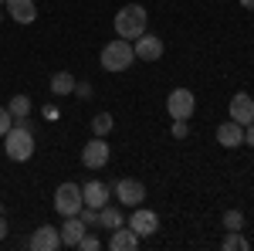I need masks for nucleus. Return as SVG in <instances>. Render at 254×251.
I'll list each match as a JSON object with an SVG mask.
<instances>
[{"mask_svg":"<svg viewBox=\"0 0 254 251\" xmlns=\"http://www.w3.org/2000/svg\"><path fill=\"white\" fill-rule=\"evenodd\" d=\"M3 153L10 156L14 163H27L34 156V133H31V122L20 119L10 126V133L3 136Z\"/></svg>","mask_w":254,"mask_h":251,"instance_id":"obj_1","label":"nucleus"},{"mask_svg":"<svg viewBox=\"0 0 254 251\" xmlns=\"http://www.w3.org/2000/svg\"><path fill=\"white\" fill-rule=\"evenodd\" d=\"M112 27H116L119 38L136 41L139 34H146V27H149V14H146V7H142V3H126V7L116 14Z\"/></svg>","mask_w":254,"mask_h":251,"instance_id":"obj_2","label":"nucleus"},{"mask_svg":"<svg viewBox=\"0 0 254 251\" xmlns=\"http://www.w3.org/2000/svg\"><path fill=\"white\" fill-rule=\"evenodd\" d=\"M98 61H102V68L105 72H112V75H119V72H126L132 61H136V51H132V41L126 38H116L109 41L105 48H102V55H98Z\"/></svg>","mask_w":254,"mask_h":251,"instance_id":"obj_3","label":"nucleus"},{"mask_svg":"<svg viewBox=\"0 0 254 251\" xmlns=\"http://www.w3.org/2000/svg\"><path fill=\"white\" fill-rule=\"evenodd\" d=\"M109 156H112V150H109L105 136H95L81 146V167L85 170H102V167H109Z\"/></svg>","mask_w":254,"mask_h":251,"instance_id":"obj_4","label":"nucleus"},{"mask_svg":"<svg viewBox=\"0 0 254 251\" xmlns=\"http://www.w3.org/2000/svg\"><path fill=\"white\" fill-rule=\"evenodd\" d=\"M85 207V200H81V187L78 183H61L58 190H55V211L61 217H71V214H78Z\"/></svg>","mask_w":254,"mask_h":251,"instance_id":"obj_5","label":"nucleus"},{"mask_svg":"<svg viewBox=\"0 0 254 251\" xmlns=\"http://www.w3.org/2000/svg\"><path fill=\"white\" fill-rule=\"evenodd\" d=\"M166 112H170V119H193L196 95L190 88H173V92L166 95Z\"/></svg>","mask_w":254,"mask_h":251,"instance_id":"obj_6","label":"nucleus"},{"mask_svg":"<svg viewBox=\"0 0 254 251\" xmlns=\"http://www.w3.org/2000/svg\"><path fill=\"white\" fill-rule=\"evenodd\" d=\"M112 190H116V200L122 207H139L146 200V183L142 180H132V176H122Z\"/></svg>","mask_w":254,"mask_h":251,"instance_id":"obj_7","label":"nucleus"},{"mask_svg":"<svg viewBox=\"0 0 254 251\" xmlns=\"http://www.w3.org/2000/svg\"><path fill=\"white\" fill-rule=\"evenodd\" d=\"M27 248L31 251H58V248H64V245H61V231L55 228V224H41V228H34V234L27 238Z\"/></svg>","mask_w":254,"mask_h":251,"instance_id":"obj_8","label":"nucleus"},{"mask_svg":"<svg viewBox=\"0 0 254 251\" xmlns=\"http://www.w3.org/2000/svg\"><path fill=\"white\" fill-rule=\"evenodd\" d=\"M129 228L139 234V238H149V234H156L159 231V214L156 211H149V207H132V217H129Z\"/></svg>","mask_w":254,"mask_h":251,"instance_id":"obj_9","label":"nucleus"},{"mask_svg":"<svg viewBox=\"0 0 254 251\" xmlns=\"http://www.w3.org/2000/svg\"><path fill=\"white\" fill-rule=\"evenodd\" d=\"M132 51H136L139 61H159L163 58V38H156V34H139L136 41H132Z\"/></svg>","mask_w":254,"mask_h":251,"instance_id":"obj_10","label":"nucleus"},{"mask_svg":"<svg viewBox=\"0 0 254 251\" xmlns=\"http://www.w3.org/2000/svg\"><path fill=\"white\" fill-rule=\"evenodd\" d=\"M227 112H231L234 122L248 126V122H254V98L248 95V92H234V95H231V105H227Z\"/></svg>","mask_w":254,"mask_h":251,"instance_id":"obj_11","label":"nucleus"},{"mask_svg":"<svg viewBox=\"0 0 254 251\" xmlns=\"http://www.w3.org/2000/svg\"><path fill=\"white\" fill-rule=\"evenodd\" d=\"M217 143H220L224 150H237V146H244V126L234 122V119L220 122V126H217Z\"/></svg>","mask_w":254,"mask_h":251,"instance_id":"obj_12","label":"nucleus"},{"mask_svg":"<svg viewBox=\"0 0 254 251\" xmlns=\"http://www.w3.org/2000/svg\"><path fill=\"white\" fill-rule=\"evenodd\" d=\"M139 241H142V238H139L132 228H126V224L116 228V231H109V251H136Z\"/></svg>","mask_w":254,"mask_h":251,"instance_id":"obj_13","label":"nucleus"},{"mask_svg":"<svg viewBox=\"0 0 254 251\" xmlns=\"http://www.w3.org/2000/svg\"><path fill=\"white\" fill-rule=\"evenodd\" d=\"M58 231H61V245H64V248H75L81 241V234L88 231V224L81 221L78 214H71V217H64V224H61Z\"/></svg>","mask_w":254,"mask_h":251,"instance_id":"obj_14","label":"nucleus"},{"mask_svg":"<svg viewBox=\"0 0 254 251\" xmlns=\"http://www.w3.org/2000/svg\"><path fill=\"white\" fill-rule=\"evenodd\" d=\"M3 7H7V14L17 24H34L38 20V3L34 0H7Z\"/></svg>","mask_w":254,"mask_h":251,"instance_id":"obj_15","label":"nucleus"},{"mask_svg":"<svg viewBox=\"0 0 254 251\" xmlns=\"http://www.w3.org/2000/svg\"><path fill=\"white\" fill-rule=\"evenodd\" d=\"M81 200L88 204V207H105L109 204V183H102V180H88L85 187H81Z\"/></svg>","mask_w":254,"mask_h":251,"instance_id":"obj_16","label":"nucleus"},{"mask_svg":"<svg viewBox=\"0 0 254 251\" xmlns=\"http://www.w3.org/2000/svg\"><path fill=\"white\" fill-rule=\"evenodd\" d=\"M98 224H102L105 231H116V228H122V224H126V217H122V207H116V204H105V207H98Z\"/></svg>","mask_w":254,"mask_h":251,"instance_id":"obj_17","label":"nucleus"},{"mask_svg":"<svg viewBox=\"0 0 254 251\" xmlns=\"http://www.w3.org/2000/svg\"><path fill=\"white\" fill-rule=\"evenodd\" d=\"M51 92L55 95H75V75L71 72H55L51 75Z\"/></svg>","mask_w":254,"mask_h":251,"instance_id":"obj_18","label":"nucleus"},{"mask_svg":"<svg viewBox=\"0 0 254 251\" xmlns=\"http://www.w3.org/2000/svg\"><path fill=\"white\" fill-rule=\"evenodd\" d=\"M7 109H10L14 122H20V119H31V98L24 95V92H17V95L7 102Z\"/></svg>","mask_w":254,"mask_h":251,"instance_id":"obj_19","label":"nucleus"},{"mask_svg":"<svg viewBox=\"0 0 254 251\" xmlns=\"http://www.w3.org/2000/svg\"><path fill=\"white\" fill-rule=\"evenodd\" d=\"M220 248L224 251H248L251 245H248V238H244L241 231H227V238L220 241Z\"/></svg>","mask_w":254,"mask_h":251,"instance_id":"obj_20","label":"nucleus"},{"mask_svg":"<svg viewBox=\"0 0 254 251\" xmlns=\"http://www.w3.org/2000/svg\"><path fill=\"white\" fill-rule=\"evenodd\" d=\"M112 129H116V119L109 116V112H98V116L92 119V133L95 136H109Z\"/></svg>","mask_w":254,"mask_h":251,"instance_id":"obj_21","label":"nucleus"},{"mask_svg":"<svg viewBox=\"0 0 254 251\" xmlns=\"http://www.w3.org/2000/svg\"><path fill=\"white\" fill-rule=\"evenodd\" d=\"M220 224H224V231H244V211H224Z\"/></svg>","mask_w":254,"mask_h":251,"instance_id":"obj_22","label":"nucleus"},{"mask_svg":"<svg viewBox=\"0 0 254 251\" xmlns=\"http://www.w3.org/2000/svg\"><path fill=\"white\" fill-rule=\"evenodd\" d=\"M75 248H78V251H98V248H102V241H98L95 234H88V231H85V234H81V241L75 245Z\"/></svg>","mask_w":254,"mask_h":251,"instance_id":"obj_23","label":"nucleus"},{"mask_svg":"<svg viewBox=\"0 0 254 251\" xmlns=\"http://www.w3.org/2000/svg\"><path fill=\"white\" fill-rule=\"evenodd\" d=\"M10 126H14V116H10V109H7V105H0V139L10 133Z\"/></svg>","mask_w":254,"mask_h":251,"instance_id":"obj_24","label":"nucleus"},{"mask_svg":"<svg viewBox=\"0 0 254 251\" xmlns=\"http://www.w3.org/2000/svg\"><path fill=\"white\" fill-rule=\"evenodd\" d=\"M173 139H187V133H190V119H173Z\"/></svg>","mask_w":254,"mask_h":251,"instance_id":"obj_25","label":"nucleus"},{"mask_svg":"<svg viewBox=\"0 0 254 251\" xmlns=\"http://www.w3.org/2000/svg\"><path fill=\"white\" fill-rule=\"evenodd\" d=\"M78 217L85 221V224H88V228H92V224H98V211H95V207H88V204H85V207L78 211Z\"/></svg>","mask_w":254,"mask_h":251,"instance_id":"obj_26","label":"nucleus"},{"mask_svg":"<svg viewBox=\"0 0 254 251\" xmlns=\"http://www.w3.org/2000/svg\"><path fill=\"white\" fill-rule=\"evenodd\" d=\"M75 95L78 98H92V82H75Z\"/></svg>","mask_w":254,"mask_h":251,"instance_id":"obj_27","label":"nucleus"},{"mask_svg":"<svg viewBox=\"0 0 254 251\" xmlns=\"http://www.w3.org/2000/svg\"><path fill=\"white\" fill-rule=\"evenodd\" d=\"M41 116L48 119V122H58L61 112H58V105H44V109H41Z\"/></svg>","mask_w":254,"mask_h":251,"instance_id":"obj_28","label":"nucleus"},{"mask_svg":"<svg viewBox=\"0 0 254 251\" xmlns=\"http://www.w3.org/2000/svg\"><path fill=\"white\" fill-rule=\"evenodd\" d=\"M244 146H251V150H254V122L244 126Z\"/></svg>","mask_w":254,"mask_h":251,"instance_id":"obj_29","label":"nucleus"},{"mask_svg":"<svg viewBox=\"0 0 254 251\" xmlns=\"http://www.w3.org/2000/svg\"><path fill=\"white\" fill-rule=\"evenodd\" d=\"M3 238H7V217L0 214V241H3Z\"/></svg>","mask_w":254,"mask_h":251,"instance_id":"obj_30","label":"nucleus"},{"mask_svg":"<svg viewBox=\"0 0 254 251\" xmlns=\"http://www.w3.org/2000/svg\"><path fill=\"white\" fill-rule=\"evenodd\" d=\"M241 7H244V10H254V0H241Z\"/></svg>","mask_w":254,"mask_h":251,"instance_id":"obj_31","label":"nucleus"},{"mask_svg":"<svg viewBox=\"0 0 254 251\" xmlns=\"http://www.w3.org/2000/svg\"><path fill=\"white\" fill-rule=\"evenodd\" d=\"M3 3H7V0H0V7H3Z\"/></svg>","mask_w":254,"mask_h":251,"instance_id":"obj_32","label":"nucleus"},{"mask_svg":"<svg viewBox=\"0 0 254 251\" xmlns=\"http://www.w3.org/2000/svg\"><path fill=\"white\" fill-rule=\"evenodd\" d=\"M0 20H3V10H0Z\"/></svg>","mask_w":254,"mask_h":251,"instance_id":"obj_33","label":"nucleus"}]
</instances>
